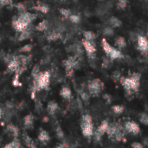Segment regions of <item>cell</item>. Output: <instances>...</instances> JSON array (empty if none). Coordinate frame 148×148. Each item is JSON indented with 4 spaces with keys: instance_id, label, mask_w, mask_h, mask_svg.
I'll return each instance as SVG.
<instances>
[{
    "instance_id": "obj_5",
    "label": "cell",
    "mask_w": 148,
    "mask_h": 148,
    "mask_svg": "<svg viewBox=\"0 0 148 148\" xmlns=\"http://www.w3.org/2000/svg\"><path fill=\"white\" fill-rule=\"evenodd\" d=\"M38 86H39V88L40 89H44V88H48L49 85V80H50V74L49 72L46 71V72H43V73H40L39 75L34 79Z\"/></svg>"
},
{
    "instance_id": "obj_24",
    "label": "cell",
    "mask_w": 148,
    "mask_h": 148,
    "mask_svg": "<svg viewBox=\"0 0 148 148\" xmlns=\"http://www.w3.org/2000/svg\"><path fill=\"white\" fill-rule=\"evenodd\" d=\"M37 10H39V11H41L42 13H48L49 12V8L46 5V4H44V3H39L36 7H35Z\"/></svg>"
},
{
    "instance_id": "obj_11",
    "label": "cell",
    "mask_w": 148,
    "mask_h": 148,
    "mask_svg": "<svg viewBox=\"0 0 148 148\" xmlns=\"http://www.w3.org/2000/svg\"><path fill=\"white\" fill-rule=\"evenodd\" d=\"M18 18L20 20H22L23 22H24L25 23L27 24H30L35 19H36V15L32 14V13H29V12H21L20 16H18Z\"/></svg>"
},
{
    "instance_id": "obj_23",
    "label": "cell",
    "mask_w": 148,
    "mask_h": 148,
    "mask_svg": "<svg viewBox=\"0 0 148 148\" xmlns=\"http://www.w3.org/2000/svg\"><path fill=\"white\" fill-rule=\"evenodd\" d=\"M48 23L47 21H42V22L39 23L36 25V29L37 30H39V31H44V30H46L48 29V23Z\"/></svg>"
},
{
    "instance_id": "obj_41",
    "label": "cell",
    "mask_w": 148,
    "mask_h": 148,
    "mask_svg": "<svg viewBox=\"0 0 148 148\" xmlns=\"http://www.w3.org/2000/svg\"><path fill=\"white\" fill-rule=\"evenodd\" d=\"M132 147H134V148H142L144 146L141 144V143H139V142H134V143H132Z\"/></svg>"
},
{
    "instance_id": "obj_4",
    "label": "cell",
    "mask_w": 148,
    "mask_h": 148,
    "mask_svg": "<svg viewBox=\"0 0 148 148\" xmlns=\"http://www.w3.org/2000/svg\"><path fill=\"white\" fill-rule=\"evenodd\" d=\"M104 89V83L100 79H94L89 81L88 83V90L89 95L93 96H97Z\"/></svg>"
},
{
    "instance_id": "obj_14",
    "label": "cell",
    "mask_w": 148,
    "mask_h": 148,
    "mask_svg": "<svg viewBox=\"0 0 148 148\" xmlns=\"http://www.w3.org/2000/svg\"><path fill=\"white\" fill-rule=\"evenodd\" d=\"M30 36H31V30H30V29H28V26H27V28L21 31V33L19 35V37H18V40L19 41L26 40V39L29 38Z\"/></svg>"
},
{
    "instance_id": "obj_15",
    "label": "cell",
    "mask_w": 148,
    "mask_h": 148,
    "mask_svg": "<svg viewBox=\"0 0 148 148\" xmlns=\"http://www.w3.org/2000/svg\"><path fill=\"white\" fill-rule=\"evenodd\" d=\"M108 23L112 28H118L121 25V21L116 16H111L108 20Z\"/></svg>"
},
{
    "instance_id": "obj_12",
    "label": "cell",
    "mask_w": 148,
    "mask_h": 148,
    "mask_svg": "<svg viewBox=\"0 0 148 148\" xmlns=\"http://www.w3.org/2000/svg\"><path fill=\"white\" fill-rule=\"evenodd\" d=\"M28 25H29V24L25 23L24 22H23L22 20H20L18 17H17V18H14L13 21H12V26H13V28H14L16 30L19 31V32H21V31H23V29H25L27 28Z\"/></svg>"
},
{
    "instance_id": "obj_33",
    "label": "cell",
    "mask_w": 148,
    "mask_h": 148,
    "mask_svg": "<svg viewBox=\"0 0 148 148\" xmlns=\"http://www.w3.org/2000/svg\"><path fill=\"white\" fill-rule=\"evenodd\" d=\"M18 77H19V75L18 74H16V75H15V77H14V79L12 81V85L14 87H20V86H22V83L19 82Z\"/></svg>"
},
{
    "instance_id": "obj_37",
    "label": "cell",
    "mask_w": 148,
    "mask_h": 148,
    "mask_svg": "<svg viewBox=\"0 0 148 148\" xmlns=\"http://www.w3.org/2000/svg\"><path fill=\"white\" fill-rule=\"evenodd\" d=\"M16 8L19 11H21V12H23V11H25V10H26V8H25L24 4H23V3H16Z\"/></svg>"
},
{
    "instance_id": "obj_21",
    "label": "cell",
    "mask_w": 148,
    "mask_h": 148,
    "mask_svg": "<svg viewBox=\"0 0 148 148\" xmlns=\"http://www.w3.org/2000/svg\"><path fill=\"white\" fill-rule=\"evenodd\" d=\"M84 35V39L88 40V41H90V42H93L95 38H96V36L94 32L92 31H85L83 33Z\"/></svg>"
},
{
    "instance_id": "obj_35",
    "label": "cell",
    "mask_w": 148,
    "mask_h": 148,
    "mask_svg": "<svg viewBox=\"0 0 148 148\" xmlns=\"http://www.w3.org/2000/svg\"><path fill=\"white\" fill-rule=\"evenodd\" d=\"M56 134L58 139H63L64 134H63V131H62V129L61 128V127L58 126V127H56Z\"/></svg>"
},
{
    "instance_id": "obj_45",
    "label": "cell",
    "mask_w": 148,
    "mask_h": 148,
    "mask_svg": "<svg viewBox=\"0 0 148 148\" xmlns=\"http://www.w3.org/2000/svg\"><path fill=\"white\" fill-rule=\"evenodd\" d=\"M0 42H1V39H0Z\"/></svg>"
},
{
    "instance_id": "obj_42",
    "label": "cell",
    "mask_w": 148,
    "mask_h": 148,
    "mask_svg": "<svg viewBox=\"0 0 148 148\" xmlns=\"http://www.w3.org/2000/svg\"><path fill=\"white\" fill-rule=\"evenodd\" d=\"M104 99L108 101V103H111V96L109 95H108V94H106V95H104Z\"/></svg>"
},
{
    "instance_id": "obj_8",
    "label": "cell",
    "mask_w": 148,
    "mask_h": 148,
    "mask_svg": "<svg viewBox=\"0 0 148 148\" xmlns=\"http://www.w3.org/2000/svg\"><path fill=\"white\" fill-rule=\"evenodd\" d=\"M124 127H125V129H126V131H127V133L132 134H134V135H136V134H138L140 133V126H139L136 122H134V121H129L125 122Z\"/></svg>"
},
{
    "instance_id": "obj_7",
    "label": "cell",
    "mask_w": 148,
    "mask_h": 148,
    "mask_svg": "<svg viewBox=\"0 0 148 148\" xmlns=\"http://www.w3.org/2000/svg\"><path fill=\"white\" fill-rule=\"evenodd\" d=\"M108 121H103L101 124L98 127V128L94 132V138L96 141H101L102 136L107 133L108 127Z\"/></svg>"
},
{
    "instance_id": "obj_13",
    "label": "cell",
    "mask_w": 148,
    "mask_h": 148,
    "mask_svg": "<svg viewBox=\"0 0 148 148\" xmlns=\"http://www.w3.org/2000/svg\"><path fill=\"white\" fill-rule=\"evenodd\" d=\"M23 140L24 144L26 145V147H36L34 140L27 134H23Z\"/></svg>"
},
{
    "instance_id": "obj_10",
    "label": "cell",
    "mask_w": 148,
    "mask_h": 148,
    "mask_svg": "<svg viewBox=\"0 0 148 148\" xmlns=\"http://www.w3.org/2000/svg\"><path fill=\"white\" fill-rule=\"evenodd\" d=\"M137 43L138 49L141 52H147L148 51V40L147 37L143 36H137Z\"/></svg>"
},
{
    "instance_id": "obj_34",
    "label": "cell",
    "mask_w": 148,
    "mask_h": 148,
    "mask_svg": "<svg viewBox=\"0 0 148 148\" xmlns=\"http://www.w3.org/2000/svg\"><path fill=\"white\" fill-rule=\"evenodd\" d=\"M31 49H32V45H30V44H26V45H24L23 48L20 49V51L23 52V53H29V52L31 51Z\"/></svg>"
},
{
    "instance_id": "obj_6",
    "label": "cell",
    "mask_w": 148,
    "mask_h": 148,
    "mask_svg": "<svg viewBox=\"0 0 148 148\" xmlns=\"http://www.w3.org/2000/svg\"><path fill=\"white\" fill-rule=\"evenodd\" d=\"M82 45L87 52L88 56L89 57L90 60H95V53H96V49L93 42L88 41L84 39L82 41Z\"/></svg>"
},
{
    "instance_id": "obj_9",
    "label": "cell",
    "mask_w": 148,
    "mask_h": 148,
    "mask_svg": "<svg viewBox=\"0 0 148 148\" xmlns=\"http://www.w3.org/2000/svg\"><path fill=\"white\" fill-rule=\"evenodd\" d=\"M131 81V89L133 92H138L140 89V75L138 73H134L130 77Z\"/></svg>"
},
{
    "instance_id": "obj_2",
    "label": "cell",
    "mask_w": 148,
    "mask_h": 148,
    "mask_svg": "<svg viewBox=\"0 0 148 148\" xmlns=\"http://www.w3.org/2000/svg\"><path fill=\"white\" fill-rule=\"evenodd\" d=\"M101 45H102V49L105 51L106 55L109 57L110 60H117V59H122L124 57V55L121 53V51H120L119 49L114 48L113 46H111L108 41L106 39H102L101 41Z\"/></svg>"
},
{
    "instance_id": "obj_16",
    "label": "cell",
    "mask_w": 148,
    "mask_h": 148,
    "mask_svg": "<svg viewBox=\"0 0 148 148\" xmlns=\"http://www.w3.org/2000/svg\"><path fill=\"white\" fill-rule=\"evenodd\" d=\"M61 95L66 99V100H69L71 99L72 97V93H71V90L70 88H69L68 87H63L61 90Z\"/></svg>"
},
{
    "instance_id": "obj_1",
    "label": "cell",
    "mask_w": 148,
    "mask_h": 148,
    "mask_svg": "<svg viewBox=\"0 0 148 148\" xmlns=\"http://www.w3.org/2000/svg\"><path fill=\"white\" fill-rule=\"evenodd\" d=\"M125 127L123 128L118 123H111L108 124V127L107 130L108 136L113 141H121L125 140V134H126Z\"/></svg>"
},
{
    "instance_id": "obj_39",
    "label": "cell",
    "mask_w": 148,
    "mask_h": 148,
    "mask_svg": "<svg viewBox=\"0 0 148 148\" xmlns=\"http://www.w3.org/2000/svg\"><path fill=\"white\" fill-rule=\"evenodd\" d=\"M110 65H111L110 60L108 59V58H105V59L103 60V62H102V67H103V68H109Z\"/></svg>"
},
{
    "instance_id": "obj_43",
    "label": "cell",
    "mask_w": 148,
    "mask_h": 148,
    "mask_svg": "<svg viewBox=\"0 0 148 148\" xmlns=\"http://www.w3.org/2000/svg\"><path fill=\"white\" fill-rule=\"evenodd\" d=\"M3 117V110H2V108H0V119Z\"/></svg>"
},
{
    "instance_id": "obj_28",
    "label": "cell",
    "mask_w": 148,
    "mask_h": 148,
    "mask_svg": "<svg viewBox=\"0 0 148 148\" xmlns=\"http://www.w3.org/2000/svg\"><path fill=\"white\" fill-rule=\"evenodd\" d=\"M80 95H81V98L83 101L85 102H88V100H89V93H87L86 91L84 90H82L80 92Z\"/></svg>"
},
{
    "instance_id": "obj_3",
    "label": "cell",
    "mask_w": 148,
    "mask_h": 148,
    "mask_svg": "<svg viewBox=\"0 0 148 148\" xmlns=\"http://www.w3.org/2000/svg\"><path fill=\"white\" fill-rule=\"evenodd\" d=\"M81 127L83 135L86 138H91L94 134V125L92 121V117L89 114H84L82 117Z\"/></svg>"
},
{
    "instance_id": "obj_29",
    "label": "cell",
    "mask_w": 148,
    "mask_h": 148,
    "mask_svg": "<svg viewBox=\"0 0 148 148\" xmlns=\"http://www.w3.org/2000/svg\"><path fill=\"white\" fill-rule=\"evenodd\" d=\"M127 5V0H118L117 2V8L120 10H123Z\"/></svg>"
},
{
    "instance_id": "obj_25",
    "label": "cell",
    "mask_w": 148,
    "mask_h": 148,
    "mask_svg": "<svg viewBox=\"0 0 148 148\" xmlns=\"http://www.w3.org/2000/svg\"><path fill=\"white\" fill-rule=\"evenodd\" d=\"M112 109H113V111H114V114H122L124 112L125 108L123 106H121V105H115V106L112 107Z\"/></svg>"
},
{
    "instance_id": "obj_26",
    "label": "cell",
    "mask_w": 148,
    "mask_h": 148,
    "mask_svg": "<svg viewBox=\"0 0 148 148\" xmlns=\"http://www.w3.org/2000/svg\"><path fill=\"white\" fill-rule=\"evenodd\" d=\"M21 147V144L20 142L18 141V140L15 139L13 141H11L10 144H7L4 147L5 148H18Z\"/></svg>"
},
{
    "instance_id": "obj_44",
    "label": "cell",
    "mask_w": 148,
    "mask_h": 148,
    "mask_svg": "<svg viewBox=\"0 0 148 148\" xmlns=\"http://www.w3.org/2000/svg\"><path fill=\"white\" fill-rule=\"evenodd\" d=\"M147 36H148V26H147Z\"/></svg>"
},
{
    "instance_id": "obj_17",
    "label": "cell",
    "mask_w": 148,
    "mask_h": 148,
    "mask_svg": "<svg viewBox=\"0 0 148 148\" xmlns=\"http://www.w3.org/2000/svg\"><path fill=\"white\" fill-rule=\"evenodd\" d=\"M23 121H24V126L26 128H32L33 122H34V117L32 114H29V115L25 116Z\"/></svg>"
},
{
    "instance_id": "obj_18",
    "label": "cell",
    "mask_w": 148,
    "mask_h": 148,
    "mask_svg": "<svg viewBox=\"0 0 148 148\" xmlns=\"http://www.w3.org/2000/svg\"><path fill=\"white\" fill-rule=\"evenodd\" d=\"M115 44H116V46L119 48V49H124V48H126V46H127V42H126V40H125V38L124 37H122V36H118L116 39H115Z\"/></svg>"
},
{
    "instance_id": "obj_19",
    "label": "cell",
    "mask_w": 148,
    "mask_h": 148,
    "mask_svg": "<svg viewBox=\"0 0 148 148\" xmlns=\"http://www.w3.org/2000/svg\"><path fill=\"white\" fill-rule=\"evenodd\" d=\"M58 110V105L55 101H50L48 104V112L50 114H54L56 111Z\"/></svg>"
},
{
    "instance_id": "obj_22",
    "label": "cell",
    "mask_w": 148,
    "mask_h": 148,
    "mask_svg": "<svg viewBox=\"0 0 148 148\" xmlns=\"http://www.w3.org/2000/svg\"><path fill=\"white\" fill-rule=\"evenodd\" d=\"M7 131L9 133H10L15 137H16L17 134H18V128L16 126H14V125H9L7 127Z\"/></svg>"
},
{
    "instance_id": "obj_31",
    "label": "cell",
    "mask_w": 148,
    "mask_h": 148,
    "mask_svg": "<svg viewBox=\"0 0 148 148\" xmlns=\"http://www.w3.org/2000/svg\"><path fill=\"white\" fill-rule=\"evenodd\" d=\"M103 34H104L105 36H113V35H114V29H113V28H112V27H106V28H104V29H103Z\"/></svg>"
},
{
    "instance_id": "obj_20",
    "label": "cell",
    "mask_w": 148,
    "mask_h": 148,
    "mask_svg": "<svg viewBox=\"0 0 148 148\" xmlns=\"http://www.w3.org/2000/svg\"><path fill=\"white\" fill-rule=\"evenodd\" d=\"M38 140L40 141H42V142H45V141H49V136L48 134V133L44 130H42L39 134H38Z\"/></svg>"
},
{
    "instance_id": "obj_38",
    "label": "cell",
    "mask_w": 148,
    "mask_h": 148,
    "mask_svg": "<svg viewBox=\"0 0 148 148\" xmlns=\"http://www.w3.org/2000/svg\"><path fill=\"white\" fill-rule=\"evenodd\" d=\"M112 77H113L114 81L117 82V81H120V79H121V73H120L119 71H115V72H114V74H113V75H112Z\"/></svg>"
},
{
    "instance_id": "obj_32",
    "label": "cell",
    "mask_w": 148,
    "mask_h": 148,
    "mask_svg": "<svg viewBox=\"0 0 148 148\" xmlns=\"http://www.w3.org/2000/svg\"><path fill=\"white\" fill-rule=\"evenodd\" d=\"M40 73H41V72H40L39 67H38V66H36V67L33 68V69H32V71H31V75H32V77L35 79V78H36V77L39 75Z\"/></svg>"
},
{
    "instance_id": "obj_40",
    "label": "cell",
    "mask_w": 148,
    "mask_h": 148,
    "mask_svg": "<svg viewBox=\"0 0 148 148\" xmlns=\"http://www.w3.org/2000/svg\"><path fill=\"white\" fill-rule=\"evenodd\" d=\"M12 1L11 0H0V8L5 6V5H9L11 4Z\"/></svg>"
},
{
    "instance_id": "obj_30",
    "label": "cell",
    "mask_w": 148,
    "mask_h": 148,
    "mask_svg": "<svg viewBox=\"0 0 148 148\" xmlns=\"http://www.w3.org/2000/svg\"><path fill=\"white\" fill-rule=\"evenodd\" d=\"M69 20L74 23H79L81 21V17L78 15H75V14H71L69 16Z\"/></svg>"
},
{
    "instance_id": "obj_36",
    "label": "cell",
    "mask_w": 148,
    "mask_h": 148,
    "mask_svg": "<svg viewBox=\"0 0 148 148\" xmlns=\"http://www.w3.org/2000/svg\"><path fill=\"white\" fill-rule=\"evenodd\" d=\"M60 13L64 16V17H69V16L71 15V11L68 9H61L60 10Z\"/></svg>"
},
{
    "instance_id": "obj_27",
    "label": "cell",
    "mask_w": 148,
    "mask_h": 148,
    "mask_svg": "<svg viewBox=\"0 0 148 148\" xmlns=\"http://www.w3.org/2000/svg\"><path fill=\"white\" fill-rule=\"evenodd\" d=\"M140 121L142 124L148 126V114L146 113L140 114Z\"/></svg>"
}]
</instances>
